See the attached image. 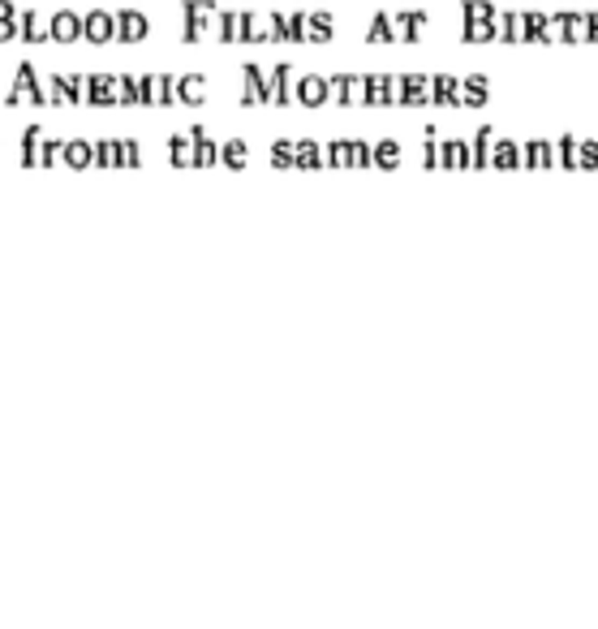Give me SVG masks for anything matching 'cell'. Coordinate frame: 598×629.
<instances>
[]
</instances>
